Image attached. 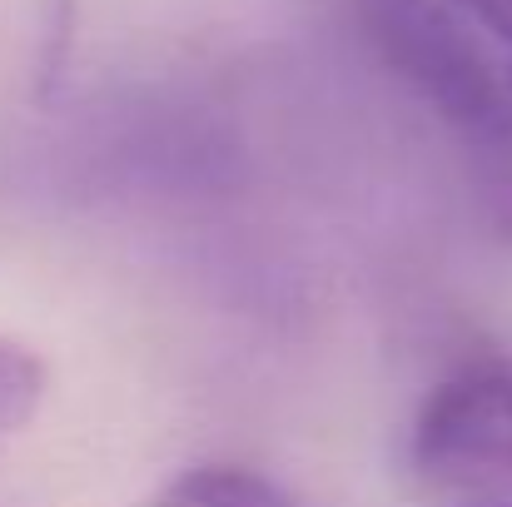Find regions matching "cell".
Instances as JSON below:
<instances>
[{"label":"cell","instance_id":"cell-5","mask_svg":"<svg viewBox=\"0 0 512 507\" xmlns=\"http://www.w3.org/2000/svg\"><path fill=\"white\" fill-rule=\"evenodd\" d=\"M458 15H468L483 35H488V45L503 55V65H508V80H512V0H448Z\"/></svg>","mask_w":512,"mask_h":507},{"label":"cell","instance_id":"cell-2","mask_svg":"<svg viewBox=\"0 0 512 507\" xmlns=\"http://www.w3.org/2000/svg\"><path fill=\"white\" fill-rule=\"evenodd\" d=\"M403 473L443 498L512 493V353L478 348L418 398L403 433Z\"/></svg>","mask_w":512,"mask_h":507},{"label":"cell","instance_id":"cell-4","mask_svg":"<svg viewBox=\"0 0 512 507\" xmlns=\"http://www.w3.org/2000/svg\"><path fill=\"white\" fill-rule=\"evenodd\" d=\"M45 363L35 348H25L20 338L0 334V453L35 423L40 403H45Z\"/></svg>","mask_w":512,"mask_h":507},{"label":"cell","instance_id":"cell-1","mask_svg":"<svg viewBox=\"0 0 512 507\" xmlns=\"http://www.w3.org/2000/svg\"><path fill=\"white\" fill-rule=\"evenodd\" d=\"M378 70L453 145L483 224L512 244V80L488 35L448 0H348Z\"/></svg>","mask_w":512,"mask_h":507},{"label":"cell","instance_id":"cell-3","mask_svg":"<svg viewBox=\"0 0 512 507\" xmlns=\"http://www.w3.org/2000/svg\"><path fill=\"white\" fill-rule=\"evenodd\" d=\"M145 507H299L269 473L244 463H194Z\"/></svg>","mask_w":512,"mask_h":507}]
</instances>
